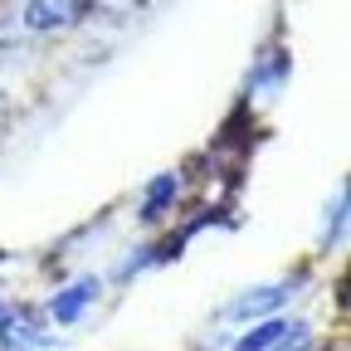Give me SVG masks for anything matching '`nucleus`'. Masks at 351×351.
Returning a JSON list of instances; mask_svg holds the SVG:
<instances>
[{
    "label": "nucleus",
    "instance_id": "1",
    "mask_svg": "<svg viewBox=\"0 0 351 351\" xmlns=\"http://www.w3.org/2000/svg\"><path fill=\"white\" fill-rule=\"evenodd\" d=\"M298 298V278H283V283H258L249 293H239L230 307H219L225 322H269L278 307H288Z\"/></svg>",
    "mask_w": 351,
    "mask_h": 351
},
{
    "label": "nucleus",
    "instance_id": "2",
    "mask_svg": "<svg viewBox=\"0 0 351 351\" xmlns=\"http://www.w3.org/2000/svg\"><path fill=\"white\" fill-rule=\"evenodd\" d=\"M288 73H293V59H288L283 49H263V54L254 59V69H249V98H244V103H249V108H269V103H278Z\"/></svg>",
    "mask_w": 351,
    "mask_h": 351
},
{
    "label": "nucleus",
    "instance_id": "3",
    "mask_svg": "<svg viewBox=\"0 0 351 351\" xmlns=\"http://www.w3.org/2000/svg\"><path fill=\"white\" fill-rule=\"evenodd\" d=\"M181 191H186V176H181V171H161V176H152L147 191H142V205H137V219H142L147 230H156L161 219L176 210Z\"/></svg>",
    "mask_w": 351,
    "mask_h": 351
},
{
    "label": "nucleus",
    "instance_id": "4",
    "mask_svg": "<svg viewBox=\"0 0 351 351\" xmlns=\"http://www.w3.org/2000/svg\"><path fill=\"white\" fill-rule=\"evenodd\" d=\"M98 298H103V278H98V274H88V278L59 288V293L49 298V322H59V327L83 322V313H88V307H93Z\"/></svg>",
    "mask_w": 351,
    "mask_h": 351
},
{
    "label": "nucleus",
    "instance_id": "5",
    "mask_svg": "<svg viewBox=\"0 0 351 351\" xmlns=\"http://www.w3.org/2000/svg\"><path fill=\"white\" fill-rule=\"evenodd\" d=\"M73 15H88V5H49V0H29V5L20 10V25L44 34V29H64L73 25Z\"/></svg>",
    "mask_w": 351,
    "mask_h": 351
},
{
    "label": "nucleus",
    "instance_id": "6",
    "mask_svg": "<svg viewBox=\"0 0 351 351\" xmlns=\"http://www.w3.org/2000/svg\"><path fill=\"white\" fill-rule=\"evenodd\" d=\"M278 332H283V317H269V322H254L249 332H239V337L230 341V351H269V346L278 341Z\"/></svg>",
    "mask_w": 351,
    "mask_h": 351
},
{
    "label": "nucleus",
    "instance_id": "7",
    "mask_svg": "<svg viewBox=\"0 0 351 351\" xmlns=\"http://www.w3.org/2000/svg\"><path fill=\"white\" fill-rule=\"evenodd\" d=\"M341 234H346V186L332 195V205H327V215H322V254H332V249L341 244Z\"/></svg>",
    "mask_w": 351,
    "mask_h": 351
},
{
    "label": "nucleus",
    "instance_id": "8",
    "mask_svg": "<svg viewBox=\"0 0 351 351\" xmlns=\"http://www.w3.org/2000/svg\"><path fill=\"white\" fill-rule=\"evenodd\" d=\"M269 351H313V327L307 322H283V332H278V341Z\"/></svg>",
    "mask_w": 351,
    "mask_h": 351
},
{
    "label": "nucleus",
    "instance_id": "9",
    "mask_svg": "<svg viewBox=\"0 0 351 351\" xmlns=\"http://www.w3.org/2000/svg\"><path fill=\"white\" fill-rule=\"evenodd\" d=\"M10 317H15V307H10L5 298H0V337H5V327H10Z\"/></svg>",
    "mask_w": 351,
    "mask_h": 351
}]
</instances>
